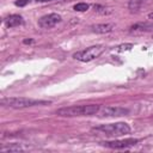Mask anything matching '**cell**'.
<instances>
[{
	"instance_id": "obj_11",
	"label": "cell",
	"mask_w": 153,
	"mask_h": 153,
	"mask_svg": "<svg viewBox=\"0 0 153 153\" xmlns=\"http://www.w3.org/2000/svg\"><path fill=\"white\" fill-rule=\"evenodd\" d=\"M0 151L2 153H5V152H22V151H24V147L19 143H11L8 146H2L0 148Z\"/></svg>"
},
{
	"instance_id": "obj_18",
	"label": "cell",
	"mask_w": 153,
	"mask_h": 153,
	"mask_svg": "<svg viewBox=\"0 0 153 153\" xmlns=\"http://www.w3.org/2000/svg\"><path fill=\"white\" fill-rule=\"evenodd\" d=\"M148 18H149L151 20H153V12H151V13H148Z\"/></svg>"
},
{
	"instance_id": "obj_10",
	"label": "cell",
	"mask_w": 153,
	"mask_h": 153,
	"mask_svg": "<svg viewBox=\"0 0 153 153\" xmlns=\"http://www.w3.org/2000/svg\"><path fill=\"white\" fill-rule=\"evenodd\" d=\"M131 32H153V24L148 23H139L130 26Z\"/></svg>"
},
{
	"instance_id": "obj_2",
	"label": "cell",
	"mask_w": 153,
	"mask_h": 153,
	"mask_svg": "<svg viewBox=\"0 0 153 153\" xmlns=\"http://www.w3.org/2000/svg\"><path fill=\"white\" fill-rule=\"evenodd\" d=\"M93 133H97L98 135H105V136H121L126 135L130 131L129 124L124 122H117V123H109V124H100L98 127L92 128Z\"/></svg>"
},
{
	"instance_id": "obj_12",
	"label": "cell",
	"mask_w": 153,
	"mask_h": 153,
	"mask_svg": "<svg viewBox=\"0 0 153 153\" xmlns=\"http://www.w3.org/2000/svg\"><path fill=\"white\" fill-rule=\"evenodd\" d=\"M145 1H146V0H129L128 7H129L130 12H137V11L141 8V6L143 5Z\"/></svg>"
},
{
	"instance_id": "obj_4",
	"label": "cell",
	"mask_w": 153,
	"mask_h": 153,
	"mask_svg": "<svg viewBox=\"0 0 153 153\" xmlns=\"http://www.w3.org/2000/svg\"><path fill=\"white\" fill-rule=\"evenodd\" d=\"M105 47L102 45V44H97V45H92V47H88L84 50H80L78 53H75L73 55V57L75 60H79L81 62H90L94 59H97L103 51H104Z\"/></svg>"
},
{
	"instance_id": "obj_1",
	"label": "cell",
	"mask_w": 153,
	"mask_h": 153,
	"mask_svg": "<svg viewBox=\"0 0 153 153\" xmlns=\"http://www.w3.org/2000/svg\"><path fill=\"white\" fill-rule=\"evenodd\" d=\"M100 106L97 104H88V105H72L65 106L56 111V115L62 117H75V116H91L98 114Z\"/></svg>"
},
{
	"instance_id": "obj_13",
	"label": "cell",
	"mask_w": 153,
	"mask_h": 153,
	"mask_svg": "<svg viewBox=\"0 0 153 153\" xmlns=\"http://www.w3.org/2000/svg\"><path fill=\"white\" fill-rule=\"evenodd\" d=\"M93 8H94V11L97 13H100V14H109V13H111V10L110 8H106V7L100 6V5H94Z\"/></svg>"
},
{
	"instance_id": "obj_15",
	"label": "cell",
	"mask_w": 153,
	"mask_h": 153,
	"mask_svg": "<svg viewBox=\"0 0 153 153\" xmlns=\"http://www.w3.org/2000/svg\"><path fill=\"white\" fill-rule=\"evenodd\" d=\"M133 47H134V45H133L131 43H126V44H121V45H118L116 50L121 53V51H124V50H130Z\"/></svg>"
},
{
	"instance_id": "obj_14",
	"label": "cell",
	"mask_w": 153,
	"mask_h": 153,
	"mask_svg": "<svg viewBox=\"0 0 153 153\" xmlns=\"http://www.w3.org/2000/svg\"><path fill=\"white\" fill-rule=\"evenodd\" d=\"M88 4H86V2H79V4H76V5H74V11H78V12H85V11H87L88 10Z\"/></svg>"
},
{
	"instance_id": "obj_3",
	"label": "cell",
	"mask_w": 153,
	"mask_h": 153,
	"mask_svg": "<svg viewBox=\"0 0 153 153\" xmlns=\"http://www.w3.org/2000/svg\"><path fill=\"white\" fill-rule=\"evenodd\" d=\"M49 102L45 100H37L31 98H24V97H10L1 99V105L6 108H13V109H22V108H29L35 105H44Z\"/></svg>"
},
{
	"instance_id": "obj_7",
	"label": "cell",
	"mask_w": 153,
	"mask_h": 153,
	"mask_svg": "<svg viewBox=\"0 0 153 153\" xmlns=\"http://www.w3.org/2000/svg\"><path fill=\"white\" fill-rule=\"evenodd\" d=\"M61 22V16L57 13H49L38 19V25L42 29H51Z\"/></svg>"
},
{
	"instance_id": "obj_8",
	"label": "cell",
	"mask_w": 153,
	"mask_h": 153,
	"mask_svg": "<svg viewBox=\"0 0 153 153\" xmlns=\"http://www.w3.org/2000/svg\"><path fill=\"white\" fill-rule=\"evenodd\" d=\"M115 25L110 23H102V24H94L91 26V31L96 33H108L114 30Z\"/></svg>"
},
{
	"instance_id": "obj_19",
	"label": "cell",
	"mask_w": 153,
	"mask_h": 153,
	"mask_svg": "<svg viewBox=\"0 0 153 153\" xmlns=\"http://www.w3.org/2000/svg\"><path fill=\"white\" fill-rule=\"evenodd\" d=\"M39 2H45V1H53V0H38Z\"/></svg>"
},
{
	"instance_id": "obj_5",
	"label": "cell",
	"mask_w": 153,
	"mask_h": 153,
	"mask_svg": "<svg viewBox=\"0 0 153 153\" xmlns=\"http://www.w3.org/2000/svg\"><path fill=\"white\" fill-rule=\"evenodd\" d=\"M128 114H129V109L122 106H104L98 111V115L100 117H118Z\"/></svg>"
},
{
	"instance_id": "obj_16",
	"label": "cell",
	"mask_w": 153,
	"mask_h": 153,
	"mask_svg": "<svg viewBox=\"0 0 153 153\" xmlns=\"http://www.w3.org/2000/svg\"><path fill=\"white\" fill-rule=\"evenodd\" d=\"M29 2H30V0H17V1H16V5L19 6V7H23V6L27 5Z\"/></svg>"
},
{
	"instance_id": "obj_6",
	"label": "cell",
	"mask_w": 153,
	"mask_h": 153,
	"mask_svg": "<svg viewBox=\"0 0 153 153\" xmlns=\"http://www.w3.org/2000/svg\"><path fill=\"white\" fill-rule=\"evenodd\" d=\"M139 142L137 139H124V140H114V141H103L100 142L103 146L108 148H115V149H123L135 146Z\"/></svg>"
},
{
	"instance_id": "obj_17",
	"label": "cell",
	"mask_w": 153,
	"mask_h": 153,
	"mask_svg": "<svg viewBox=\"0 0 153 153\" xmlns=\"http://www.w3.org/2000/svg\"><path fill=\"white\" fill-rule=\"evenodd\" d=\"M32 42H33L32 39H24V43L25 44H29V43H32Z\"/></svg>"
},
{
	"instance_id": "obj_9",
	"label": "cell",
	"mask_w": 153,
	"mask_h": 153,
	"mask_svg": "<svg viewBox=\"0 0 153 153\" xmlns=\"http://www.w3.org/2000/svg\"><path fill=\"white\" fill-rule=\"evenodd\" d=\"M4 22H5V25H6L7 27H16V26L22 25V24L24 23V19H23V17L19 16V14H11V16H8L7 18H5Z\"/></svg>"
}]
</instances>
